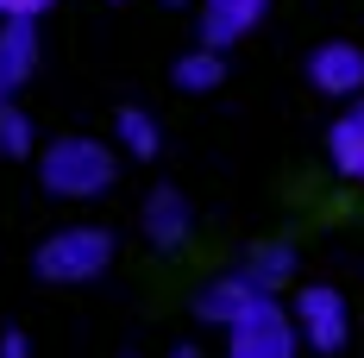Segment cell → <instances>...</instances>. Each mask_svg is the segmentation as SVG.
Masks as SVG:
<instances>
[{
    "label": "cell",
    "mask_w": 364,
    "mask_h": 358,
    "mask_svg": "<svg viewBox=\"0 0 364 358\" xmlns=\"http://www.w3.org/2000/svg\"><path fill=\"white\" fill-rule=\"evenodd\" d=\"M252 302H264V289H257L245 270H220V277H208V283L195 289V315L208 327H232Z\"/></svg>",
    "instance_id": "7"
},
{
    "label": "cell",
    "mask_w": 364,
    "mask_h": 358,
    "mask_svg": "<svg viewBox=\"0 0 364 358\" xmlns=\"http://www.w3.org/2000/svg\"><path fill=\"white\" fill-rule=\"evenodd\" d=\"M170 358H201V352H195V346H176V352H170Z\"/></svg>",
    "instance_id": "17"
},
{
    "label": "cell",
    "mask_w": 364,
    "mask_h": 358,
    "mask_svg": "<svg viewBox=\"0 0 364 358\" xmlns=\"http://www.w3.org/2000/svg\"><path fill=\"white\" fill-rule=\"evenodd\" d=\"M239 270H245L264 295H283V283H295V246L264 239V246H252L245 258H239Z\"/></svg>",
    "instance_id": "10"
},
{
    "label": "cell",
    "mask_w": 364,
    "mask_h": 358,
    "mask_svg": "<svg viewBox=\"0 0 364 358\" xmlns=\"http://www.w3.org/2000/svg\"><path fill=\"white\" fill-rule=\"evenodd\" d=\"M327 157H333V170H339V177L364 182V101L346 113V120H333V132H327Z\"/></svg>",
    "instance_id": "11"
},
{
    "label": "cell",
    "mask_w": 364,
    "mask_h": 358,
    "mask_svg": "<svg viewBox=\"0 0 364 358\" xmlns=\"http://www.w3.org/2000/svg\"><path fill=\"white\" fill-rule=\"evenodd\" d=\"M308 82H314L321 95H333V101L364 95V51H358V44H346V38H333V44H321V51H308Z\"/></svg>",
    "instance_id": "5"
},
{
    "label": "cell",
    "mask_w": 364,
    "mask_h": 358,
    "mask_svg": "<svg viewBox=\"0 0 364 358\" xmlns=\"http://www.w3.org/2000/svg\"><path fill=\"white\" fill-rule=\"evenodd\" d=\"M113 233L107 226H57V233H44L32 246V277H44V283H95L101 270L113 264Z\"/></svg>",
    "instance_id": "2"
},
{
    "label": "cell",
    "mask_w": 364,
    "mask_h": 358,
    "mask_svg": "<svg viewBox=\"0 0 364 358\" xmlns=\"http://www.w3.org/2000/svg\"><path fill=\"white\" fill-rule=\"evenodd\" d=\"M38 70V19H0V82L19 95Z\"/></svg>",
    "instance_id": "9"
},
{
    "label": "cell",
    "mask_w": 364,
    "mask_h": 358,
    "mask_svg": "<svg viewBox=\"0 0 364 358\" xmlns=\"http://www.w3.org/2000/svg\"><path fill=\"white\" fill-rule=\"evenodd\" d=\"M57 0H0V19H44Z\"/></svg>",
    "instance_id": "15"
},
{
    "label": "cell",
    "mask_w": 364,
    "mask_h": 358,
    "mask_svg": "<svg viewBox=\"0 0 364 358\" xmlns=\"http://www.w3.org/2000/svg\"><path fill=\"white\" fill-rule=\"evenodd\" d=\"M301 333H295V315H283L277 295L252 302L239 321L226 327V358H295Z\"/></svg>",
    "instance_id": "3"
},
{
    "label": "cell",
    "mask_w": 364,
    "mask_h": 358,
    "mask_svg": "<svg viewBox=\"0 0 364 358\" xmlns=\"http://www.w3.org/2000/svg\"><path fill=\"white\" fill-rule=\"evenodd\" d=\"M139 226H145V239L157 251H182V239L195 233V208L182 201V189L157 182V189L145 195V208H139Z\"/></svg>",
    "instance_id": "6"
},
{
    "label": "cell",
    "mask_w": 364,
    "mask_h": 358,
    "mask_svg": "<svg viewBox=\"0 0 364 358\" xmlns=\"http://www.w3.org/2000/svg\"><path fill=\"white\" fill-rule=\"evenodd\" d=\"M32 144H38V126H32V113L19 107V101H6V107H0V157L26 164V157H32Z\"/></svg>",
    "instance_id": "14"
},
{
    "label": "cell",
    "mask_w": 364,
    "mask_h": 358,
    "mask_svg": "<svg viewBox=\"0 0 364 358\" xmlns=\"http://www.w3.org/2000/svg\"><path fill=\"white\" fill-rule=\"evenodd\" d=\"M170 82H176L182 95H208V88H220V82H226V51H214V44L182 51L176 70H170Z\"/></svg>",
    "instance_id": "12"
},
{
    "label": "cell",
    "mask_w": 364,
    "mask_h": 358,
    "mask_svg": "<svg viewBox=\"0 0 364 358\" xmlns=\"http://www.w3.org/2000/svg\"><path fill=\"white\" fill-rule=\"evenodd\" d=\"M38 182L44 195L57 201H101L113 182H119V144L70 132V139H50L38 151Z\"/></svg>",
    "instance_id": "1"
},
{
    "label": "cell",
    "mask_w": 364,
    "mask_h": 358,
    "mask_svg": "<svg viewBox=\"0 0 364 358\" xmlns=\"http://www.w3.org/2000/svg\"><path fill=\"white\" fill-rule=\"evenodd\" d=\"M0 358H32V339H26L19 327H6V333H0Z\"/></svg>",
    "instance_id": "16"
},
{
    "label": "cell",
    "mask_w": 364,
    "mask_h": 358,
    "mask_svg": "<svg viewBox=\"0 0 364 358\" xmlns=\"http://www.w3.org/2000/svg\"><path fill=\"white\" fill-rule=\"evenodd\" d=\"M113 144L132 151V157H157V151H164V126H157V113L119 107V113H113Z\"/></svg>",
    "instance_id": "13"
},
{
    "label": "cell",
    "mask_w": 364,
    "mask_h": 358,
    "mask_svg": "<svg viewBox=\"0 0 364 358\" xmlns=\"http://www.w3.org/2000/svg\"><path fill=\"white\" fill-rule=\"evenodd\" d=\"M289 315H295V333H301L308 352H321V358L346 352V339H352V308H346V295L333 283H308L295 295Z\"/></svg>",
    "instance_id": "4"
},
{
    "label": "cell",
    "mask_w": 364,
    "mask_h": 358,
    "mask_svg": "<svg viewBox=\"0 0 364 358\" xmlns=\"http://www.w3.org/2000/svg\"><path fill=\"white\" fill-rule=\"evenodd\" d=\"M264 13H270V0H201V44L232 51Z\"/></svg>",
    "instance_id": "8"
},
{
    "label": "cell",
    "mask_w": 364,
    "mask_h": 358,
    "mask_svg": "<svg viewBox=\"0 0 364 358\" xmlns=\"http://www.w3.org/2000/svg\"><path fill=\"white\" fill-rule=\"evenodd\" d=\"M6 101H13V88H6V82H0V107H6Z\"/></svg>",
    "instance_id": "18"
},
{
    "label": "cell",
    "mask_w": 364,
    "mask_h": 358,
    "mask_svg": "<svg viewBox=\"0 0 364 358\" xmlns=\"http://www.w3.org/2000/svg\"><path fill=\"white\" fill-rule=\"evenodd\" d=\"M164 6H188V0H164Z\"/></svg>",
    "instance_id": "19"
}]
</instances>
